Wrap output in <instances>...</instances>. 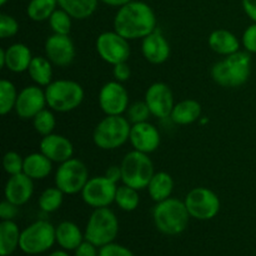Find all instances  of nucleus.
Listing matches in <instances>:
<instances>
[{"instance_id":"6ab92c4d","label":"nucleus","mask_w":256,"mask_h":256,"mask_svg":"<svg viewBox=\"0 0 256 256\" xmlns=\"http://www.w3.org/2000/svg\"><path fill=\"white\" fill-rule=\"evenodd\" d=\"M32 60V52L22 42L10 45L8 49H0V66L8 68L12 72H28Z\"/></svg>"},{"instance_id":"393cba45","label":"nucleus","mask_w":256,"mask_h":256,"mask_svg":"<svg viewBox=\"0 0 256 256\" xmlns=\"http://www.w3.org/2000/svg\"><path fill=\"white\" fill-rule=\"evenodd\" d=\"M202 116V105L194 99H186L175 104L170 119L178 125H189Z\"/></svg>"},{"instance_id":"f03ea898","label":"nucleus","mask_w":256,"mask_h":256,"mask_svg":"<svg viewBox=\"0 0 256 256\" xmlns=\"http://www.w3.org/2000/svg\"><path fill=\"white\" fill-rule=\"evenodd\" d=\"M252 74V56L248 52L228 55L212 68V76L222 88H240Z\"/></svg>"},{"instance_id":"c85d7f7f","label":"nucleus","mask_w":256,"mask_h":256,"mask_svg":"<svg viewBox=\"0 0 256 256\" xmlns=\"http://www.w3.org/2000/svg\"><path fill=\"white\" fill-rule=\"evenodd\" d=\"M28 72L36 85L48 86L52 82V62L48 58L34 56Z\"/></svg>"},{"instance_id":"ea45409f","label":"nucleus","mask_w":256,"mask_h":256,"mask_svg":"<svg viewBox=\"0 0 256 256\" xmlns=\"http://www.w3.org/2000/svg\"><path fill=\"white\" fill-rule=\"evenodd\" d=\"M242 46L245 48L248 52L250 54H256V22L249 25L245 29L244 34L242 38Z\"/></svg>"},{"instance_id":"f8f14e48","label":"nucleus","mask_w":256,"mask_h":256,"mask_svg":"<svg viewBox=\"0 0 256 256\" xmlns=\"http://www.w3.org/2000/svg\"><path fill=\"white\" fill-rule=\"evenodd\" d=\"M118 184L110 180L109 178L95 176L88 180L86 185L82 192V200L86 205L98 209V208H108L115 202Z\"/></svg>"},{"instance_id":"f257e3e1","label":"nucleus","mask_w":256,"mask_h":256,"mask_svg":"<svg viewBox=\"0 0 256 256\" xmlns=\"http://www.w3.org/2000/svg\"><path fill=\"white\" fill-rule=\"evenodd\" d=\"M114 30L128 40L144 39L156 30V15L146 2L132 0L119 8L114 18Z\"/></svg>"},{"instance_id":"a19ab883","label":"nucleus","mask_w":256,"mask_h":256,"mask_svg":"<svg viewBox=\"0 0 256 256\" xmlns=\"http://www.w3.org/2000/svg\"><path fill=\"white\" fill-rule=\"evenodd\" d=\"M18 208H19L18 205L8 202V200H4L0 204V218H2V220H14L18 212H19Z\"/></svg>"},{"instance_id":"1a4fd4ad","label":"nucleus","mask_w":256,"mask_h":256,"mask_svg":"<svg viewBox=\"0 0 256 256\" xmlns=\"http://www.w3.org/2000/svg\"><path fill=\"white\" fill-rule=\"evenodd\" d=\"M89 180L88 168L82 160L72 159L62 162L55 174V186L64 194L75 195L82 192Z\"/></svg>"},{"instance_id":"de8ad7c7","label":"nucleus","mask_w":256,"mask_h":256,"mask_svg":"<svg viewBox=\"0 0 256 256\" xmlns=\"http://www.w3.org/2000/svg\"><path fill=\"white\" fill-rule=\"evenodd\" d=\"M49 256H70V255L68 254L66 250H58V252H52Z\"/></svg>"},{"instance_id":"20e7f679","label":"nucleus","mask_w":256,"mask_h":256,"mask_svg":"<svg viewBox=\"0 0 256 256\" xmlns=\"http://www.w3.org/2000/svg\"><path fill=\"white\" fill-rule=\"evenodd\" d=\"M132 125L122 115H106L100 120L92 134V140L102 150H114L124 145L130 138Z\"/></svg>"},{"instance_id":"5701e85b","label":"nucleus","mask_w":256,"mask_h":256,"mask_svg":"<svg viewBox=\"0 0 256 256\" xmlns=\"http://www.w3.org/2000/svg\"><path fill=\"white\" fill-rule=\"evenodd\" d=\"M55 236H56L58 244L66 252L76 249L85 239L80 228L72 222H60L55 228Z\"/></svg>"},{"instance_id":"4c0bfd02","label":"nucleus","mask_w":256,"mask_h":256,"mask_svg":"<svg viewBox=\"0 0 256 256\" xmlns=\"http://www.w3.org/2000/svg\"><path fill=\"white\" fill-rule=\"evenodd\" d=\"M18 32H19V24L15 18L8 14L0 15V38L2 39L14 36Z\"/></svg>"},{"instance_id":"bb28decb","label":"nucleus","mask_w":256,"mask_h":256,"mask_svg":"<svg viewBox=\"0 0 256 256\" xmlns=\"http://www.w3.org/2000/svg\"><path fill=\"white\" fill-rule=\"evenodd\" d=\"M146 189L149 192L150 198L154 202H160L172 196V190H174V180H172V175L165 172H155Z\"/></svg>"},{"instance_id":"72a5a7b5","label":"nucleus","mask_w":256,"mask_h":256,"mask_svg":"<svg viewBox=\"0 0 256 256\" xmlns=\"http://www.w3.org/2000/svg\"><path fill=\"white\" fill-rule=\"evenodd\" d=\"M55 125H56V122H55L54 114L48 109H42L32 118V126H34L35 132L42 136L52 134Z\"/></svg>"},{"instance_id":"58836bf2","label":"nucleus","mask_w":256,"mask_h":256,"mask_svg":"<svg viewBox=\"0 0 256 256\" xmlns=\"http://www.w3.org/2000/svg\"><path fill=\"white\" fill-rule=\"evenodd\" d=\"M99 256H135L132 252L122 245L110 242V244L104 245L100 248Z\"/></svg>"},{"instance_id":"cd10ccee","label":"nucleus","mask_w":256,"mask_h":256,"mask_svg":"<svg viewBox=\"0 0 256 256\" xmlns=\"http://www.w3.org/2000/svg\"><path fill=\"white\" fill-rule=\"evenodd\" d=\"M99 2L100 0H58V4L72 19L84 20L94 14Z\"/></svg>"},{"instance_id":"7c9ffc66","label":"nucleus","mask_w":256,"mask_h":256,"mask_svg":"<svg viewBox=\"0 0 256 256\" xmlns=\"http://www.w3.org/2000/svg\"><path fill=\"white\" fill-rule=\"evenodd\" d=\"M138 192L139 190L125 184L120 185L118 186L116 195H115V202L124 212H134L140 204V196Z\"/></svg>"},{"instance_id":"09e8293b","label":"nucleus","mask_w":256,"mask_h":256,"mask_svg":"<svg viewBox=\"0 0 256 256\" xmlns=\"http://www.w3.org/2000/svg\"><path fill=\"white\" fill-rule=\"evenodd\" d=\"M8 2V0H0V5H5Z\"/></svg>"},{"instance_id":"2f4dec72","label":"nucleus","mask_w":256,"mask_h":256,"mask_svg":"<svg viewBox=\"0 0 256 256\" xmlns=\"http://www.w3.org/2000/svg\"><path fill=\"white\" fill-rule=\"evenodd\" d=\"M64 192L58 186L48 188L39 198V208L44 212H54L59 210L64 200Z\"/></svg>"},{"instance_id":"e433bc0d","label":"nucleus","mask_w":256,"mask_h":256,"mask_svg":"<svg viewBox=\"0 0 256 256\" xmlns=\"http://www.w3.org/2000/svg\"><path fill=\"white\" fill-rule=\"evenodd\" d=\"M128 119L132 124H138V122H148L149 116L152 115L149 106L145 102H136L130 105L126 110Z\"/></svg>"},{"instance_id":"9b49d317","label":"nucleus","mask_w":256,"mask_h":256,"mask_svg":"<svg viewBox=\"0 0 256 256\" xmlns=\"http://www.w3.org/2000/svg\"><path fill=\"white\" fill-rule=\"evenodd\" d=\"M95 48L104 62L112 64V66L119 62H125L130 58L129 40L114 32H104L98 36Z\"/></svg>"},{"instance_id":"f704fd0d","label":"nucleus","mask_w":256,"mask_h":256,"mask_svg":"<svg viewBox=\"0 0 256 256\" xmlns=\"http://www.w3.org/2000/svg\"><path fill=\"white\" fill-rule=\"evenodd\" d=\"M72 18L65 10L59 8L49 18V25L54 34L69 35L72 30Z\"/></svg>"},{"instance_id":"49530a36","label":"nucleus","mask_w":256,"mask_h":256,"mask_svg":"<svg viewBox=\"0 0 256 256\" xmlns=\"http://www.w3.org/2000/svg\"><path fill=\"white\" fill-rule=\"evenodd\" d=\"M100 2H104V4H106V5H110V6L120 8V6H122V5L128 4V2H132V0H100Z\"/></svg>"},{"instance_id":"9d476101","label":"nucleus","mask_w":256,"mask_h":256,"mask_svg":"<svg viewBox=\"0 0 256 256\" xmlns=\"http://www.w3.org/2000/svg\"><path fill=\"white\" fill-rule=\"evenodd\" d=\"M190 216L196 220H210L220 212V199L208 188H194L184 200Z\"/></svg>"},{"instance_id":"a18cd8bd","label":"nucleus","mask_w":256,"mask_h":256,"mask_svg":"<svg viewBox=\"0 0 256 256\" xmlns=\"http://www.w3.org/2000/svg\"><path fill=\"white\" fill-rule=\"evenodd\" d=\"M105 176L109 178L110 180H112V182L118 184L122 180V168L116 166V165H112V166L108 168L106 172H105Z\"/></svg>"},{"instance_id":"c03bdc74","label":"nucleus","mask_w":256,"mask_h":256,"mask_svg":"<svg viewBox=\"0 0 256 256\" xmlns=\"http://www.w3.org/2000/svg\"><path fill=\"white\" fill-rule=\"evenodd\" d=\"M242 9L245 14L256 22V0H242Z\"/></svg>"},{"instance_id":"79ce46f5","label":"nucleus","mask_w":256,"mask_h":256,"mask_svg":"<svg viewBox=\"0 0 256 256\" xmlns=\"http://www.w3.org/2000/svg\"><path fill=\"white\" fill-rule=\"evenodd\" d=\"M112 74H114V78L116 82H126V80L130 78V75H132V70H130V66L129 64H128V62H119V64L114 65Z\"/></svg>"},{"instance_id":"423d86ee","label":"nucleus","mask_w":256,"mask_h":256,"mask_svg":"<svg viewBox=\"0 0 256 256\" xmlns=\"http://www.w3.org/2000/svg\"><path fill=\"white\" fill-rule=\"evenodd\" d=\"M119 232V220L109 208H98L90 215L85 228V240L102 248L115 240Z\"/></svg>"},{"instance_id":"a211bd4d","label":"nucleus","mask_w":256,"mask_h":256,"mask_svg":"<svg viewBox=\"0 0 256 256\" xmlns=\"http://www.w3.org/2000/svg\"><path fill=\"white\" fill-rule=\"evenodd\" d=\"M40 152L52 162H64L72 159L74 154L72 142L64 135L49 134L42 136L40 142Z\"/></svg>"},{"instance_id":"4468645a","label":"nucleus","mask_w":256,"mask_h":256,"mask_svg":"<svg viewBox=\"0 0 256 256\" xmlns=\"http://www.w3.org/2000/svg\"><path fill=\"white\" fill-rule=\"evenodd\" d=\"M99 105L106 115H122L129 108V94L120 82H109L100 89Z\"/></svg>"},{"instance_id":"dca6fc26","label":"nucleus","mask_w":256,"mask_h":256,"mask_svg":"<svg viewBox=\"0 0 256 256\" xmlns=\"http://www.w3.org/2000/svg\"><path fill=\"white\" fill-rule=\"evenodd\" d=\"M45 54L56 66H69L75 59V45L69 35L52 34L45 42Z\"/></svg>"},{"instance_id":"412c9836","label":"nucleus","mask_w":256,"mask_h":256,"mask_svg":"<svg viewBox=\"0 0 256 256\" xmlns=\"http://www.w3.org/2000/svg\"><path fill=\"white\" fill-rule=\"evenodd\" d=\"M142 52L150 64L159 65L169 59L170 44L162 32L155 30L142 39Z\"/></svg>"},{"instance_id":"4be33fe9","label":"nucleus","mask_w":256,"mask_h":256,"mask_svg":"<svg viewBox=\"0 0 256 256\" xmlns=\"http://www.w3.org/2000/svg\"><path fill=\"white\" fill-rule=\"evenodd\" d=\"M209 46L219 55H232L240 50V42L236 35L226 29H218L210 34Z\"/></svg>"},{"instance_id":"0eeeda50","label":"nucleus","mask_w":256,"mask_h":256,"mask_svg":"<svg viewBox=\"0 0 256 256\" xmlns=\"http://www.w3.org/2000/svg\"><path fill=\"white\" fill-rule=\"evenodd\" d=\"M120 168L122 184L136 190L146 189L155 174L154 165L149 155L138 150L128 152L122 159Z\"/></svg>"},{"instance_id":"b1692460","label":"nucleus","mask_w":256,"mask_h":256,"mask_svg":"<svg viewBox=\"0 0 256 256\" xmlns=\"http://www.w3.org/2000/svg\"><path fill=\"white\" fill-rule=\"evenodd\" d=\"M52 169V162L45 156L42 152H32L24 158V169L22 172L32 180L45 179L49 176Z\"/></svg>"},{"instance_id":"7ed1b4c3","label":"nucleus","mask_w":256,"mask_h":256,"mask_svg":"<svg viewBox=\"0 0 256 256\" xmlns=\"http://www.w3.org/2000/svg\"><path fill=\"white\" fill-rule=\"evenodd\" d=\"M190 214L184 202L175 198L158 202L152 210L155 228L162 234L175 236L185 232L189 224Z\"/></svg>"},{"instance_id":"2eb2a0df","label":"nucleus","mask_w":256,"mask_h":256,"mask_svg":"<svg viewBox=\"0 0 256 256\" xmlns=\"http://www.w3.org/2000/svg\"><path fill=\"white\" fill-rule=\"evenodd\" d=\"M46 96L45 92L39 85H30L25 86L18 94L16 104H15V112L22 119H32L38 112L45 109Z\"/></svg>"},{"instance_id":"aec40b11","label":"nucleus","mask_w":256,"mask_h":256,"mask_svg":"<svg viewBox=\"0 0 256 256\" xmlns=\"http://www.w3.org/2000/svg\"><path fill=\"white\" fill-rule=\"evenodd\" d=\"M32 192H34L32 179L24 172L12 175L8 179L4 190L5 200L18 205V206L26 204L30 198L32 196Z\"/></svg>"},{"instance_id":"ddd939ff","label":"nucleus","mask_w":256,"mask_h":256,"mask_svg":"<svg viewBox=\"0 0 256 256\" xmlns=\"http://www.w3.org/2000/svg\"><path fill=\"white\" fill-rule=\"evenodd\" d=\"M145 102L149 106L152 116L165 119L170 118L174 109V95L169 85L165 82H154L145 92Z\"/></svg>"},{"instance_id":"37998d69","label":"nucleus","mask_w":256,"mask_h":256,"mask_svg":"<svg viewBox=\"0 0 256 256\" xmlns=\"http://www.w3.org/2000/svg\"><path fill=\"white\" fill-rule=\"evenodd\" d=\"M98 246L89 242H82L76 249L74 250L75 256H99V252L96 250Z\"/></svg>"},{"instance_id":"c756f323","label":"nucleus","mask_w":256,"mask_h":256,"mask_svg":"<svg viewBox=\"0 0 256 256\" xmlns=\"http://www.w3.org/2000/svg\"><path fill=\"white\" fill-rule=\"evenodd\" d=\"M59 6L58 0H30L26 8V14L34 22L49 20L52 12Z\"/></svg>"},{"instance_id":"c9c22d12","label":"nucleus","mask_w":256,"mask_h":256,"mask_svg":"<svg viewBox=\"0 0 256 256\" xmlns=\"http://www.w3.org/2000/svg\"><path fill=\"white\" fill-rule=\"evenodd\" d=\"M2 166L10 176L20 174L24 169V158H22V155L16 152H8L2 158Z\"/></svg>"},{"instance_id":"473e14b6","label":"nucleus","mask_w":256,"mask_h":256,"mask_svg":"<svg viewBox=\"0 0 256 256\" xmlns=\"http://www.w3.org/2000/svg\"><path fill=\"white\" fill-rule=\"evenodd\" d=\"M18 92L15 85L6 79L0 82V114L6 115L15 109Z\"/></svg>"},{"instance_id":"6e6552de","label":"nucleus","mask_w":256,"mask_h":256,"mask_svg":"<svg viewBox=\"0 0 256 256\" xmlns=\"http://www.w3.org/2000/svg\"><path fill=\"white\" fill-rule=\"evenodd\" d=\"M56 242L55 228L46 220H39L25 228L20 235L19 248L28 255H38L48 252Z\"/></svg>"},{"instance_id":"39448f33","label":"nucleus","mask_w":256,"mask_h":256,"mask_svg":"<svg viewBox=\"0 0 256 256\" xmlns=\"http://www.w3.org/2000/svg\"><path fill=\"white\" fill-rule=\"evenodd\" d=\"M84 95L82 86L74 80H55L45 89L48 106L59 112H68L79 108Z\"/></svg>"},{"instance_id":"a878e982","label":"nucleus","mask_w":256,"mask_h":256,"mask_svg":"<svg viewBox=\"0 0 256 256\" xmlns=\"http://www.w3.org/2000/svg\"><path fill=\"white\" fill-rule=\"evenodd\" d=\"M22 232L12 220L0 222V255L10 256L19 248Z\"/></svg>"},{"instance_id":"f3484780","label":"nucleus","mask_w":256,"mask_h":256,"mask_svg":"<svg viewBox=\"0 0 256 256\" xmlns=\"http://www.w3.org/2000/svg\"><path fill=\"white\" fill-rule=\"evenodd\" d=\"M129 140L134 150L150 154L159 148L160 132L150 122H138V124L132 125Z\"/></svg>"}]
</instances>
